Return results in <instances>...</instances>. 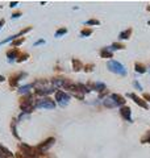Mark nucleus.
<instances>
[{
    "instance_id": "nucleus-3",
    "label": "nucleus",
    "mask_w": 150,
    "mask_h": 158,
    "mask_svg": "<svg viewBox=\"0 0 150 158\" xmlns=\"http://www.w3.org/2000/svg\"><path fill=\"white\" fill-rule=\"evenodd\" d=\"M34 107H37V108L53 109L54 107H56V104H54V102H52L50 99H41V100H38V102L34 103Z\"/></svg>"
},
{
    "instance_id": "nucleus-8",
    "label": "nucleus",
    "mask_w": 150,
    "mask_h": 158,
    "mask_svg": "<svg viewBox=\"0 0 150 158\" xmlns=\"http://www.w3.org/2000/svg\"><path fill=\"white\" fill-rule=\"evenodd\" d=\"M94 88L96 90V91H103V90L105 88V84L104 83H95L94 84Z\"/></svg>"
},
{
    "instance_id": "nucleus-6",
    "label": "nucleus",
    "mask_w": 150,
    "mask_h": 158,
    "mask_svg": "<svg viewBox=\"0 0 150 158\" xmlns=\"http://www.w3.org/2000/svg\"><path fill=\"white\" fill-rule=\"evenodd\" d=\"M53 142H54V138H49L47 141H45L41 146H40V149H41V150H45V149L49 148V146H52V145H53Z\"/></svg>"
},
{
    "instance_id": "nucleus-10",
    "label": "nucleus",
    "mask_w": 150,
    "mask_h": 158,
    "mask_svg": "<svg viewBox=\"0 0 150 158\" xmlns=\"http://www.w3.org/2000/svg\"><path fill=\"white\" fill-rule=\"evenodd\" d=\"M29 88H32V84H28V86H25V87H21L20 88V92H21V94H24V92H25V94H28V90Z\"/></svg>"
},
{
    "instance_id": "nucleus-14",
    "label": "nucleus",
    "mask_w": 150,
    "mask_h": 158,
    "mask_svg": "<svg viewBox=\"0 0 150 158\" xmlns=\"http://www.w3.org/2000/svg\"><path fill=\"white\" fill-rule=\"evenodd\" d=\"M136 70L138 71V73H145V70H146V69H144V67L140 66V65H136Z\"/></svg>"
},
{
    "instance_id": "nucleus-1",
    "label": "nucleus",
    "mask_w": 150,
    "mask_h": 158,
    "mask_svg": "<svg viewBox=\"0 0 150 158\" xmlns=\"http://www.w3.org/2000/svg\"><path fill=\"white\" fill-rule=\"evenodd\" d=\"M124 103H125V100H124L121 96H119V95H111L109 98H105L103 100V104L105 107H108V108H113V107L123 106Z\"/></svg>"
},
{
    "instance_id": "nucleus-19",
    "label": "nucleus",
    "mask_w": 150,
    "mask_h": 158,
    "mask_svg": "<svg viewBox=\"0 0 150 158\" xmlns=\"http://www.w3.org/2000/svg\"><path fill=\"white\" fill-rule=\"evenodd\" d=\"M3 81H4V78H3L2 75H0V82H3Z\"/></svg>"
},
{
    "instance_id": "nucleus-17",
    "label": "nucleus",
    "mask_w": 150,
    "mask_h": 158,
    "mask_svg": "<svg viewBox=\"0 0 150 158\" xmlns=\"http://www.w3.org/2000/svg\"><path fill=\"white\" fill-rule=\"evenodd\" d=\"M134 86H136V87H137L138 90H142V87H141V86H140V83H138L137 81H134Z\"/></svg>"
},
{
    "instance_id": "nucleus-9",
    "label": "nucleus",
    "mask_w": 150,
    "mask_h": 158,
    "mask_svg": "<svg viewBox=\"0 0 150 158\" xmlns=\"http://www.w3.org/2000/svg\"><path fill=\"white\" fill-rule=\"evenodd\" d=\"M7 55H8V58L9 59H13V58H16V55H17V53H16V50H11V52H8V54H7Z\"/></svg>"
},
{
    "instance_id": "nucleus-2",
    "label": "nucleus",
    "mask_w": 150,
    "mask_h": 158,
    "mask_svg": "<svg viewBox=\"0 0 150 158\" xmlns=\"http://www.w3.org/2000/svg\"><path fill=\"white\" fill-rule=\"evenodd\" d=\"M109 71H112V73L115 74H119V75H126V70L125 67L123 66L121 63H119L117 61H109L107 63Z\"/></svg>"
},
{
    "instance_id": "nucleus-16",
    "label": "nucleus",
    "mask_w": 150,
    "mask_h": 158,
    "mask_svg": "<svg viewBox=\"0 0 150 158\" xmlns=\"http://www.w3.org/2000/svg\"><path fill=\"white\" fill-rule=\"evenodd\" d=\"M88 34H91V30H83L82 32V36H88Z\"/></svg>"
},
{
    "instance_id": "nucleus-15",
    "label": "nucleus",
    "mask_w": 150,
    "mask_h": 158,
    "mask_svg": "<svg viewBox=\"0 0 150 158\" xmlns=\"http://www.w3.org/2000/svg\"><path fill=\"white\" fill-rule=\"evenodd\" d=\"M86 24H88V25H99V21H96V20H90V21H87Z\"/></svg>"
},
{
    "instance_id": "nucleus-20",
    "label": "nucleus",
    "mask_w": 150,
    "mask_h": 158,
    "mask_svg": "<svg viewBox=\"0 0 150 158\" xmlns=\"http://www.w3.org/2000/svg\"><path fill=\"white\" fill-rule=\"evenodd\" d=\"M145 98H146V99H150V96H149V95H146V96H145Z\"/></svg>"
},
{
    "instance_id": "nucleus-7",
    "label": "nucleus",
    "mask_w": 150,
    "mask_h": 158,
    "mask_svg": "<svg viewBox=\"0 0 150 158\" xmlns=\"http://www.w3.org/2000/svg\"><path fill=\"white\" fill-rule=\"evenodd\" d=\"M129 96H130V98L133 99V100H134V102H136L137 104H140L141 107H145V108H146V107H148V106H146V103H142V102H141V99L138 98V96H136V95H133V94H129Z\"/></svg>"
},
{
    "instance_id": "nucleus-5",
    "label": "nucleus",
    "mask_w": 150,
    "mask_h": 158,
    "mask_svg": "<svg viewBox=\"0 0 150 158\" xmlns=\"http://www.w3.org/2000/svg\"><path fill=\"white\" fill-rule=\"evenodd\" d=\"M121 115H123L124 118H126V120L129 121V123L132 121V118H130V109L128 108V107H125V108L123 107V108H121Z\"/></svg>"
},
{
    "instance_id": "nucleus-11",
    "label": "nucleus",
    "mask_w": 150,
    "mask_h": 158,
    "mask_svg": "<svg viewBox=\"0 0 150 158\" xmlns=\"http://www.w3.org/2000/svg\"><path fill=\"white\" fill-rule=\"evenodd\" d=\"M130 29L129 30H126V32H124V33H121V34H120V40H124V38H128V36H129L130 34Z\"/></svg>"
},
{
    "instance_id": "nucleus-18",
    "label": "nucleus",
    "mask_w": 150,
    "mask_h": 158,
    "mask_svg": "<svg viewBox=\"0 0 150 158\" xmlns=\"http://www.w3.org/2000/svg\"><path fill=\"white\" fill-rule=\"evenodd\" d=\"M4 24V20H0V28H2V25Z\"/></svg>"
},
{
    "instance_id": "nucleus-13",
    "label": "nucleus",
    "mask_w": 150,
    "mask_h": 158,
    "mask_svg": "<svg viewBox=\"0 0 150 158\" xmlns=\"http://www.w3.org/2000/svg\"><path fill=\"white\" fill-rule=\"evenodd\" d=\"M66 32H67V29H61V30H58L57 33H56V37H59V36H62V34H65Z\"/></svg>"
},
{
    "instance_id": "nucleus-12",
    "label": "nucleus",
    "mask_w": 150,
    "mask_h": 158,
    "mask_svg": "<svg viewBox=\"0 0 150 158\" xmlns=\"http://www.w3.org/2000/svg\"><path fill=\"white\" fill-rule=\"evenodd\" d=\"M101 55H104V57H111L112 54H111V53L108 52V48H107V49H104L103 52H101Z\"/></svg>"
},
{
    "instance_id": "nucleus-21",
    "label": "nucleus",
    "mask_w": 150,
    "mask_h": 158,
    "mask_svg": "<svg viewBox=\"0 0 150 158\" xmlns=\"http://www.w3.org/2000/svg\"><path fill=\"white\" fill-rule=\"evenodd\" d=\"M149 73H150V67H149Z\"/></svg>"
},
{
    "instance_id": "nucleus-4",
    "label": "nucleus",
    "mask_w": 150,
    "mask_h": 158,
    "mask_svg": "<svg viewBox=\"0 0 150 158\" xmlns=\"http://www.w3.org/2000/svg\"><path fill=\"white\" fill-rule=\"evenodd\" d=\"M56 98H57V102L59 103L62 107H65L66 104L69 103V100H70V96L66 94V92H63V91H58L56 94Z\"/></svg>"
}]
</instances>
